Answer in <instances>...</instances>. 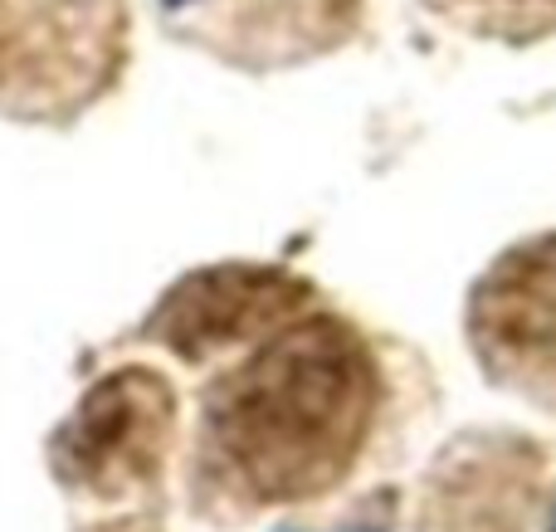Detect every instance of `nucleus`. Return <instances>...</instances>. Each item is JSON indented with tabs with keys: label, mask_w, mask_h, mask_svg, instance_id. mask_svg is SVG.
<instances>
[{
	"label": "nucleus",
	"mask_w": 556,
	"mask_h": 532,
	"mask_svg": "<svg viewBox=\"0 0 556 532\" xmlns=\"http://www.w3.org/2000/svg\"><path fill=\"white\" fill-rule=\"evenodd\" d=\"M381 410V367L342 318H293L215 396L220 459L254 504H303L356 469Z\"/></svg>",
	"instance_id": "1"
},
{
	"label": "nucleus",
	"mask_w": 556,
	"mask_h": 532,
	"mask_svg": "<svg viewBox=\"0 0 556 532\" xmlns=\"http://www.w3.org/2000/svg\"><path fill=\"white\" fill-rule=\"evenodd\" d=\"M469 342L489 381L556 410V235L513 244L473 283Z\"/></svg>",
	"instance_id": "2"
},
{
	"label": "nucleus",
	"mask_w": 556,
	"mask_h": 532,
	"mask_svg": "<svg viewBox=\"0 0 556 532\" xmlns=\"http://www.w3.org/2000/svg\"><path fill=\"white\" fill-rule=\"evenodd\" d=\"M454 25L489 39L528 45L556 29V0H434Z\"/></svg>",
	"instance_id": "3"
}]
</instances>
